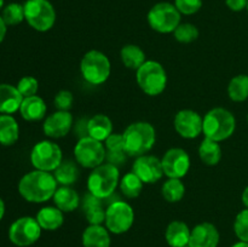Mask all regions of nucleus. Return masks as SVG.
<instances>
[{
  "instance_id": "nucleus-10",
  "label": "nucleus",
  "mask_w": 248,
  "mask_h": 247,
  "mask_svg": "<svg viewBox=\"0 0 248 247\" xmlns=\"http://www.w3.org/2000/svg\"><path fill=\"white\" fill-rule=\"evenodd\" d=\"M104 223L111 234H125L135 223V211L126 201H114L107 206Z\"/></svg>"
},
{
  "instance_id": "nucleus-30",
  "label": "nucleus",
  "mask_w": 248,
  "mask_h": 247,
  "mask_svg": "<svg viewBox=\"0 0 248 247\" xmlns=\"http://www.w3.org/2000/svg\"><path fill=\"white\" fill-rule=\"evenodd\" d=\"M58 184L64 186H72L79 178V169L73 160H63L60 166L53 171Z\"/></svg>"
},
{
  "instance_id": "nucleus-11",
  "label": "nucleus",
  "mask_w": 248,
  "mask_h": 247,
  "mask_svg": "<svg viewBox=\"0 0 248 247\" xmlns=\"http://www.w3.org/2000/svg\"><path fill=\"white\" fill-rule=\"evenodd\" d=\"M62 161V149L52 140H40L31 152V162L35 170L53 172Z\"/></svg>"
},
{
  "instance_id": "nucleus-22",
  "label": "nucleus",
  "mask_w": 248,
  "mask_h": 247,
  "mask_svg": "<svg viewBox=\"0 0 248 247\" xmlns=\"http://www.w3.org/2000/svg\"><path fill=\"white\" fill-rule=\"evenodd\" d=\"M109 230L103 225L90 224L84 230L81 242L84 247H110L111 239Z\"/></svg>"
},
{
  "instance_id": "nucleus-21",
  "label": "nucleus",
  "mask_w": 248,
  "mask_h": 247,
  "mask_svg": "<svg viewBox=\"0 0 248 247\" xmlns=\"http://www.w3.org/2000/svg\"><path fill=\"white\" fill-rule=\"evenodd\" d=\"M18 111L24 120L40 121L46 116L47 106L41 97L35 94V96L23 98Z\"/></svg>"
},
{
  "instance_id": "nucleus-39",
  "label": "nucleus",
  "mask_w": 248,
  "mask_h": 247,
  "mask_svg": "<svg viewBox=\"0 0 248 247\" xmlns=\"http://www.w3.org/2000/svg\"><path fill=\"white\" fill-rule=\"evenodd\" d=\"M174 6L181 12V15L190 16L200 11L202 7V0H174Z\"/></svg>"
},
{
  "instance_id": "nucleus-20",
  "label": "nucleus",
  "mask_w": 248,
  "mask_h": 247,
  "mask_svg": "<svg viewBox=\"0 0 248 247\" xmlns=\"http://www.w3.org/2000/svg\"><path fill=\"white\" fill-rule=\"evenodd\" d=\"M191 229L182 220L170 223L165 232V239L170 247H184L189 245Z\"/></svg>"
},
{
  "instance_id": "nucleus-16",
  "label": "nucleus",
  "mask_w": 248,
  "mask_h": 247,
  "mask_svg": "<svg viewBox=\"0 0 248 247\" xmlns=\"http://www.w3.org/2000/svg\"><path fill=\"white\" fill-rule=\"evenodd\" d=\"M73 115L70 111L57 110L46 116L43 124V131L46 137L58 139L63 138L70 132L73 127Z\"/></svg>"
},
{
  "instance_id": "nucleus-43",
  "label": "nucleus",
  "mask_w": 248,
  "mask_h": 247,
  "mask_svg": "<svg viewBox=\"0 0 248 247\" xmlns=\"http://www.w3.org/2000/svg\"><path fill=\"white\" fill-rule=\"evenodd\" d=\"M4 215H5V203L4 201H2V199L0 198V220L2 219Z\"/></svg>"
},
{
  "instance_id": "nucleus-45",
  "label": "nucleus",
  "mask_w": 248,
  "mask_h": 247,
  "mask_svg": "<svg viewBox=\"0 0 248 247\" xmlns=\"http://www.w3.org/2000/svg\"><path fill=\"white\" fill-rule=\"evenodd\" d=\"M2 5H4V0H0V10H1Z\"/></svg>"
},
{
  "instance_id": "nucleus-18",
  "label": "nucleus",
  "mask_w": 248,
  "mask_h": 247,
  "mask_svg": "<svg viewBox=\"0 0 248 247\" xmlns=\"http://www.w3.org/2000/svg\"><path fill=\"white\" fill-rule=\"evenodd\" d=\"M82 211L86 217V220L91 225H101L106 220V210L103 200L96 198L92 194L87 193L82 199Z\"/></svg>"
},
{
  "instance_id": "nucleus-35",
  "label": "nucleus",
  "mask_w": 248,
  "mask_h": 247,
  "mask_svg": "<svg viewBox=\"0 0 248 247\" xmlns=\"http://www.w3.org/2000/svg\"><path fill=\"white\" fill-rule=\"evenodd\" d=\"M199 29L191 23H181L173 31V36L178 43L190 44L199 38Z\"/></svg>"
},
{
  "instance_id": "nucleus-1",
  "label": "nucleus",
  "mask_w": 248,
  "mask_h": 247,
  "mask_svg": "<svg viewBox=\"0 0 248 247\" xmlns=\"http://www.w3.org/2000/svg\"><path fill=\"white\" fill-rule=\"evenodd\" d=\"M57 184L53 173L34 170L24 174L18 182V193L28 202L43 203L53 198Z\"/></svg>"
},
{
  "instance_id": "nucleus-34",
  "label": "nucleus",
  "mask_w": 248,
  "mask_h": 247,
  "mask_svg": "<svg viewBox=\"0 0 248 247\" xmlns=\"http://www.w3.org/2000/svg\"><path fill=\"white\" fill-rule=\"evenodd\" d=\"M1 17L5 23H6V26H17L23 19H26V17H24V6L18 4V2L9 4L2 11Z\"/></svg>"
},
{
  "instance_id": "nucleus-36",
  "label": "nucleus",
  "mask_w": 248,
  "mask_h": 247,
  "mask_svg": "<svg viewBox=\"0 0 248 247\" xmlns=\"http://www.w3.org/2000/svg\"><path fill=\"white\" fill-rule=\"evenodd\" d=\"M234 232L239 241L248 242V208L237 213L234 222Z\"/></svg>"
},
{
  "instance_id": "nucleus-7",
  "label": "nucleus",
  "mask_w": 248,
  "mask_h": 247,
  "mask_svg": "<svg viewBox=\"0 0 248 247\" xmlns=\"http://www.w3.org/2000/svg\"><path fill=\"white\" fill-rule=\"evenodd\" d=\"M182 15L174 4L162 1L155 4L148 12V24L153 31L161 34H170L182 23Z\"/></svg>"
},
{
  "instance_id": "nucleus-13",
  "label": "nucleus",
  "mask_w": 248,
  "mask_h": 247,
  "mask_svg": "<svg viewBox=\"0 0 248 247\" xmlns=\"http://www.w3.org/2000/svg\"><path fill=\"white\" fill-rule=\"evenodd\" d=\"M164 173L167 178L182 179L190 170V156L182 148H171L161 159Z\"/></svg>"
},
{
  "instance_id": "nucleus-12",
  "label": "nucleus",
  "mask_w": 248,
  "mask_h": 247,
  "mask_svg": "<svg viewBox=\"0 0 248 247\" xmlns=\"http://www.w3.org/2000/svg\"><path fill=\"white\" fill-rule=\"evenodd\" d=\"M41 230L36 218L21 217L10 225L9 239L16 246L28 247L40 239Z\"/></svg>"
},
{
  "instance_id": "nucleus-33",
  "label": "nucleus",
  "mask_w": 248,
  "mask_h": 247,
  "mask_svg": "<svg viewBox=\"0 0 248 247\" xmlns=\"http://www.w3.org/2000/svg\"><path fill=\"white\" fill-rule=\"evenodd\" d=\"M143 185H144V183H143L140 179V177L132 171L126 173L125 176L120 179V183H119L121 193H123L127 199L138 198V196L142 194Z\"/></svg>"
},
{
  "instance_id": "nucleus-31",
  "label": "nucleus",
  "mask_w": 248,
  "mask_h": 247,
  "mask_svg": "<svg viewBox=\"0 0 248 247\" xmlns=\"http://www.w3.org/2000/svg\"><path fill=\"white\" fill-rule=\"evenodd\" d=\"M186 194V185L179 178H169L161 186V195L170 203L179 202Z\"/></svg>"
},
{
  "instance_id": "nucleus-24",
  "label": "nucleus",
  "mask_w": 248,
  "mask_h": 247,
  "mask_svg": "<svg viewBox=\"0 0 248 247\" xmlns=\"http://www.w3.org/2000/svg\"><path fill=\"white\" fill-rule=\"evenodd\" d=\"M53 203L57 208H60L62 212L68 213L77 210L80 205V196L75 189L72 186L61 185L55 191V195L52 198Z\"/></svg>"
},
{
  "instance_id": "nucleus-5",
  "label": "nucleus",
  "mask_w": 248,
  "mask_h": 247,
  "mask_svg": "<svg viewBox=\"0 0 248 247\" xmlns=\"http://www.w3.org/2000/svg\"><path fill=\"white\" fill-rule=\"evenodd\" d=\"M136 80L140 89L148 96H159L167 86V73L156 61H145L136 70Z\"/></svg>"
},
{
  "instance_id": "nucleus-27",
  "label": "nucleus",
  "mask_w": 248,
  "mask_h": 247,
  "mask_svg": "<svg viewBox=\"0 0 248 247\" xmlns=\"http://www.w3.org/2000/svg\"><path fill=\"white\" fill-rule=\"evenodd\" d=\"M19 126L16 119L9 114L0 115V144L14 145L18 140Z\"/></svg>"
},
{
  "instance_id": "nucleus-28",
  "label": "nucleus",
  "mask_w": 248,
  "mask_h": 247,
  "mask_svg": "<svg viewBox=\"0 0 248 247\" xmlns=\"http://www.w3.org/2000/svg\"><path fill=\"white\" fill-rule=\"evenodd\" d=\"M199 157L207 166H216L222 159V147L219 142L205 137L199 145Z\"/></svg>"
},
{
  "instance_id": "nucleus-9",
  "label": "nucleus",
  "mask_w": 248,
  "mask_h": 247,
  "mask_svg": "<svg viewBox=\"0 0 248 247\" xmlns=\"http://www.w3.org/2000/svg\"><path fill=\"white\" fill-rule=\"evenodd\" d=\"M74 156L78 165L84 169L93 170L104 164L107 159V150L104 143L90 136L81 137L74 147Z\"/></svg>"
},
{
  "instance_id": "nucleus-46",
  "label": "nucleus",
  "mask_w": 248,
  "mask_h": 247,
  "mask_svg": "<svg viewBox=\"0 0 248 247\" xmlns=\"http://www.w3.org/2000/svg\"><path fill=\"white\" fill-rule=\"evenodd\" d=\"M246 9H247V11H248V2H247V7H246Z\"/></svg>"
},
{
  "instance_id": "nucleus-3",
  "label": "nucleus",
  "mask_w": 248,
  "mask_h": 247,
  "mask_svg": "<svg viewBox=\"0 0 248 247\" xmlns=\"http://www.w3.org/2000/svg\"><path fill=\"white\" fill-rule=\"evenodd\" d=\"M236 130L234 114L225 108H213L202 119V133L205 137L216 142H223L232 137Z\"/></svg>"
},
{
  "instance_id": "nucleus-44",
  "label": "nucleus",
  "mask_w": 248,
  "mask_h": 247,
  "mask_svg": "<svg viewBox=\"0 0 248 247\" xmlns=\"http://www.w3.org/2000/svg\"><path fill=\"white\" fill-rule=\"evenodd\" d=\"M232 247H248V242H245V241H237L236 244L232 245Z\"/></svg>"
},
{
  "instance_id": "nucleus-8",
  "label": "nucleus",
  "mask_w": 248,
  "mask_h": 247,
  "mask_svg": "<svg viewBox=\"0 0 248 247\" xmlns=\"http://www.w3.org/2000/svg\"><path fill=\"white\" fill-rule=\"evenodd\" d=\"M24 17L29 26L38 31H47L55 26L56 11L48 0H27Z\"/></svg>"
},
{
  "instance_id": "nucleus-2",
  "label": "nucleus",
  "mask_w": 248,
  "mask_h": 247,
  "mask_svg": "<svg viewBox=\"0 0 248 247\" xmlns=\"http://www.w3.org/2000/svg\"><path fill=\"white\" fill-rule=\"evenodd\" d=\"M125 152L128 156L138 157L153 149L156 142V131L147 121L130 124L123 132Z\"/></svg>"
},
{
  "instance_id": "nucleus-47",
  "label": "nucleus",
  "mask_w": 248,
  "mask_h": 247,
  "mask_svg": "<svg viewBox=\"0 0 248 247\" xmlns=\"http://www.w3.org/2000/svg\"><path fill=\"white\" fill-rule=\"evenodd\" d=\"M247 123H248V114H247Z\"/></svg>"
},
{
  "instance_id": "nucleus-40",
  "label": "nucleus",
  "mask_w": 248,
  "mask_h": 247,
  "mask_svg": "<svg viewBox=\"0 0 248 247\" xmlns=\"http://www.w3.org/2000/svg\"><path fill=\"white\" fill-rule=\"evenodd\" d=\"M248 0H225V4L232 11L240 12L247 7Z\"/></svg>"
},
{
  "instance_id": "nucleus-42",
  "label": "nucleus",
  "mask_w": 248,
  "mask_h": 247,
  "mask_svg": "<svg viewBox=\"0 0 248 247\" xmlns=\"http://www.w3.org/2000/svg\"><path fill=\"white\" fill-rule=\"evenodd\" d=\"M241 200H242V203H244L245 207L248 208V185L245 188V190L242 191Z\"/></svg>"
},
{
  "instance_id": "nucleus-15",
  "label": "nucleus",
  "mask_w": 248,
  "mask_h": 247,
  "mask_svg": "<svg viewBox=\"0 0 248 247\" xmlns=\"http://www.w3.org/2000/svg\"><path fill=\"white\" fill-rule=\"evenodd\" d=\"M132 172H135L144 184L156 183L165 174L161 160L148 154L136 157L132 165Z\"/></svg>"
},
{
  "instance_id": "nucleus-17",
  "label": "nucleus",
  "mask_w": 248,
  "mask_h": 247,
  "mask_svg": "<svg viewBox=\"0 0 248 247\" xmlns=\"http://www.w3.org/2000/svg\"><path fill=\"white\" fill-rule=\"evenodd\" d=\"M220 234L212 223L202 222L191 229L189 246L190 247H218Z\"/></svg>"
},
{
  "instance_id": "nucleus-23",
  "label": "nucleus",
  "mask_w": 248,
  "mask_h": 247,
  "mask_svg": "<svg viewBox=\"0 0 248 247\" xmlns=\"http://www.w3.org/2000/svg\"><path fill=\"white\" fill-rule=\"evenodd\" d=\"M113 133V123L106 114H96L87 120V136L104 142Z\"/></svg>"
},
{
  "instance_id": "nucleus-14",
  "label": "nucleus",
  "mask_w": 248,
  "mask_h": 247,
  "mask_svg": "<svg viewBox=\"0 0 248 247\" xmlns=\"http://www.w3.org/2000/svg\"><path fill=\"white\" fill-rule=\"evenodd\" d=\"M202 116L191 109H182L173 120L174 130L186 139H194L202 133Z\"/></svg>"
},
{
  "instance_id": "nucleus-19",
  "label": "nucleus",
  "mask_w": 248,
  "mask_h": 247,
  "mask_svg": "<svg viewBox=\"0 0 248 247\" xmlns=\"http://www.w3.org/2000/svg\"><path fill=\"white\" fill-rule=\"evenodd\" d=\"M23 96L19 93L16 86L10 84H0V113L11 114L16 113L21 108Z\"/></svg>"
},
{
  "instance_id": "nucleus-26",
  "label": "nucleus",
  "mask_w": 248,
  "mask_h": 247,
  "mask_svg": "<svg viewBox=\"0 0 248 247\" xmlns=\"http://www.w3.org/2000/svg\"><path fill=\"white\" fill-rule=\"evenodd\" d=\"M103 143L107 150V159H108V161L110 164L119 166L120 164L125 162L126 157L128 155L125 152L123 133L113 132Z\"/></svg>"
},
{
  "instance_id": "nucleus-41",
  "label": "nucleus",
  "mask_w": 248,
  "mask_h": 247,
  "mask_svg": "<svg viewBox=\"0 0 248 247\" xmlns=\"http://www.w3.org/2000/svg\"><path fill=\"white\" fill-rule=\"evenodd\" d=\"M6 31H7L6 23L4 22L2 17L0 16V44H1L2 40L5 39V35H6Z\"/></svg>"
},
{
  "instance_id": "nucleus-38",
  "label": "nucleus",
  "mask_w": 248,
  "mask_h": 247,
  "mask_svg": "<svg viewBox=\"0 0 248 247\" xmlns=\"http://www.w3.org/2000/svg\"><path fill=\"white\" fill-rule=\"evenodd\" d=\"M73 102H74V96L68 90H61L53 98V104H55L56 109L62 111H69L73 107Z\"/></svg>"
},
{
  "instance_id": "nucleus-25",
  "label": "nucleus",
  "mask_w": 248,
  "mask_h": 247,
  "mask_svg": "<svg viewBox=\"0 0 248 247\" xmlns=\"http://www.w3.org/2000/svg\"><path fill=\"white\" fill-rule=\"evenodd\" d=\"M35 218L41 229L53 232L60 229L64 223V212H62L56 206H46L39 210Z\"/></svg>"
},
{
  "instance_id": "nucleus-48",
  "label": "nucleus",
  "mask_w": 248,
  "mask_h": 247,
  "mask_svg": "<svg viewBox=\"0 0 248 247\" xmlns=\"http://www.w3.org/2000/svg\"><path fill=\"white\" fill-rule=\"evenodd\" d=\"M184 247H190V246H189V245H188V246H184Z\"/></svg>"
},
{
  "instance_id": "nucleus-6",
  "label": "nucleus",
  "mask_w": 248,
  "mask_h": 247,
  "mask_svg": "<svg viewBox=\"0 0 248 247\" xmlns=\"http://www.w3.org/2000/svg\"><path fill=\"white\" fill-rule=\"evenodd\" d=\"M80 73L82 79L89 84L102 85L110 77V61L102 51L91 50L82 56L80 62Z\"/></svg>"
},
{
  "instance_id": "nucleus-37",
  "label": "nucleus",
  "mask_w": 248,
  "mask_h": 247,
  "mask_svg": "<svg viewBox=\"0 0 248 247\" xmlns=\"http://www.w3.org/2000/svg\"><path fill=\"white\" fill-rule=\"evenodd\" d=\"M16 87L19 91V93L23 96V98L35 96L39 90V81L34 77L27 75V77H23L22 79H19Z\"/></svg>"
},
{
  "instance_id": "nucleus-32",
  "label": "nucleus",
  "mask_w": 248,
  "mask_h": 247,
  "mask_svg": "<svg viewBox=\"0 0 248 247\" xmlns=\"http://www.w3.org/2000/svg\"><path fill=\"white\" fill-rule=\"evenodd\" d=\"M227 91L232 102H245L248 99V74H240L232 77Z\"/></svg>"
},
{
  "instance_id": "nucleus-29",
  "label": "nucleus",
  "mask_w": 248,
  "mask_h": 247,
  "mask_svg": "<svg viewBox=\"0 0 248 247\" xmlns=\"http://www.w3.org/2000/svg\"><path fill=\"white\" fill-rule=\"evenodd\" d=\"M121 62L126 68L132 70L140 69V65L147 61L145 52L135 44H126L120 50Z\"/></svg>"
},
{
  "instance_id": "nucleus-4",
  "label": "nucleus",
  "mask_w": 248,
  "mask_h": 247,
  "mask_svg": "<svg viewBox=\"0 0 248 247\" xmlns=\"http://www.w3.org/2000/svg\"><path fill=\"white\" fill-rule=\"evenodd\" d=\"M120 183V172L115 165L107 162L97 166L87 177V190L96 198L106 200L114 194Z\"/></svg>"
}]
</instances>
